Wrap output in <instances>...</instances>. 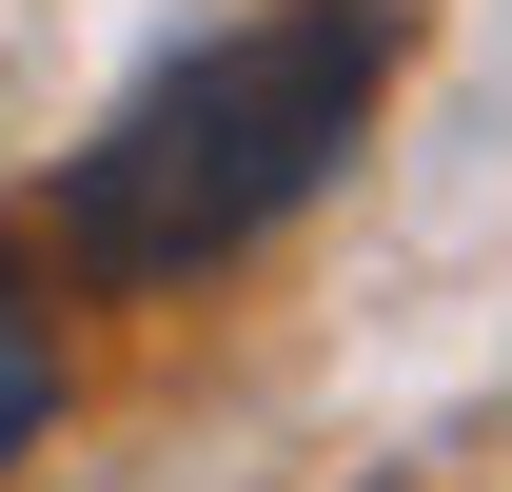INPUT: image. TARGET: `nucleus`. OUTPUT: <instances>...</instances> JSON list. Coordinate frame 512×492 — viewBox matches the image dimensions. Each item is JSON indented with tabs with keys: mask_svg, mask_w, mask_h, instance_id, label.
<instances>
[{
	"mask_svg": "<svg viewBox=\"0 0 512 492\" xmlns=\"http://www.w3.org/2000/svg\"><path fill=\"white\" fill-rule=\"evenodd\" d=\"M40 414H60V335H40V296H20V256H0V473L40 453Z\"/></svg>",
	"mask_w": 512,
	"mask_h": 492,
	"instance_id": "f03ea898",
	"label": "nucleus"
},
{
	"mask_svg": "<svg viewBox=\"0 0 512 492\" xmlns=\"http://www.w3.org/2000/svg\"><path fill=\"white\" fill-rule=\"evenodd\" d=\"M394 40H414L394 0H276V20H237V40L158 60L119 119L60 158V256L99 276V296H178V276H217V256H256L355 138H375Z\"/></svg>",
	"mask_w": 512,
	"mask_h": 492,
	"instance_id": "f257e3e1",
	"label": "nucleus"
}]
</instances>
